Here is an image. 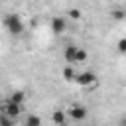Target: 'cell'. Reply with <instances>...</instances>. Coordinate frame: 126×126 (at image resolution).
Wrapping results in <instances>:
<instances>
[{
    "label": "cell",
    "instance_id": "1",
    "mask_svg": "<svg viewBox=\"0 0 126 126\" xmlns=\"http://www.w3.org/2000/svg\"><path fill=\"white\" fill-rule=\"evenodd\" d=\"M4 26H6L8 32L14 33V35H20V33L24 32V22H22V18L16 16V14H8V16L4 18Z\"/></svg>",
    "mask_w": 126,
    "mask_h": 126
},
{
    "label": "cell",
    "instance_id": "2",
    "mask_svg": "<svg viewBox=\"0 0 126 126\" xmlns=\"http://www.w3.org/2000/svg\"><path fill=\"white\" fill-rule=\"evenodd\" d=\"M75 83H77L79 87H89V85L96 83V75H94V73H91V71L77 73V77H75Z\"/></svg>",
    "mask_w": 126,
    "mask_h": 126
},
{
    "label": "cell",
    "instance_id": "3",
    "mask_svg": "<svg viewBox=\"0 0 126 126\" xmlns=\"http://www.w3.org/2000/svg\"><path fill=\"white\" fill-rule=\"evenodd\" d=\"M20 112H22V104H16V102H12V100H6V102L2 104V114L10 116V118H18Z\"/></svg>",
    "mask_w": 126,
    "mask_h": 126
},
{
    "label": "cell",
    "instance_id": "4",
    "mask_svg": "<svg viewBox=\"0 0 126 126\" xmlns=\"http://www.w3.org/2000/svg\"><path fill=\"white\" fill-rule=\"evenodd\" d=\"M67 114H69L73 120L81 122V120L87 118V106H83V104H73V106L67 108Z\"/></svg>",
    "mask_w": 126,
    "mask_h": 126
},
{
    "label": "cell",
    "instance_id": "5",
    "mask_svg": "<svg viewBox=\"0 0 126 126\" xmlns=\"http://www.w3.org/2000/svg\"><path fill=\"white\" fill-rule=\"evenodd\" d=\"M65 28H67V20H65V16H55L53 20H51V32L53 33H63L65 32Z\"/></svg>",
    "mask_w": 126,
    "mask_h": 126
},
{
    "label": "cell",
    "instance_id": "6",
    "mask_svg": "<svg viewBox=\"0 0 126 126\" xmlns=\"http://www.w3.org/2000/svg\"><path fill=\"white\" fill-rule=\"evenodd\" d=\"M79 45H67L65 51H63V59L67 63H77V55H79Z\"/></svg>",
    "mask_w": 126,
    "mask_h": 126
},
{
    "label": "cell",
    "instance_id": "7",
    "mask_svg": "<svg viewBox=\"0 0 126 126\" xmlns=\"http://www.w3.org/2000/svg\"><path fill=\"white\" fill-rule=\"evenodd\" d=\"M67 110H61V108H55L51 112V120L57 124V126H67Z\"/></svg>",
    "mask_w": 126,
    "mask_h": 126
},
{
    "label": "cell",
    "instance_id": "8",
    "mask_svg": "<svg viewBox=\"0 0 126 126\" xmlns=\"http://www.w3.org/2000/svg\"><path fill=\"white\" fill-rule=\"evenodd\" d=\"M24 126H41V118L35 114H28L24 120Z\"/></svg>",
    "mask_w": 126,
    "mask_h": 126
},
{
    "label": "cell",
    "instance_id": "9",
    "mask_svg": "<svg viewBox=\"0 0 126 126\" xmlns=\"http://www.w3.org/2000/svg\"><path fill=\"white\" fill-rule=\"evenodd\" d=\"M24 98H26L24 91H14V93L10 94V98H8V100H12V102H16V104H22V102H24Z\"/></svg>",
    "mask_w": 126,
    "mask_h": 126
},
{
    "label": "cell",
    "instance_id": "10",
    "mask_svg": "<svg viewBox=\"0 0 126 126\" xmlns=\"http://www.w3.org/2000/svg\"><path fill=\"white\" fill-rule=\"evenodd\" d=\"M75 77H77V73L73 71V67H71V65L63 67V79H67V81H75Z\"/></svg>",
    "mask_w": 126,
    "mask_h": 126
},
{
    "label": "cell",
    "instance_id": "11",
    "mask_svg": "<svg viewBox=\"0 0 126 126\" xmlns=\"http://www.w3.org/2000/svg\"><path fill=\"white\" fill-rule=\"evenodd\" d=\"M0 126H16V118H10L6 114L0 116Z\"/></svg>",
    "mask_w": 126,
    "mask_h": 126
},
{
    "label": "cell",
    "instance_id": "12",
    "mask_svg": "<svg viewBox=\"0 0 126 126\" xmlns=\"http://www.w3.org/2000/svg\"><path fill=\"white\" fill-rule=\"evenodd\" d=\"M67 16H69L71 20H81V16H83V12H81L79 8H71V10H67Z\"/></svg>",
    "mask_w": 126,
    "mask_h": 126
},
{
    "label": "cell",
    "instance_id": "13",
    "mask_svg": "<svg viewBox=\"0 0 126 126\" xmlns=\"http://www.w3.org/2000/svg\"><path fill=\"white\" fill-rule=\"evenodd\" d=\"M110 16H112L114 20H122L126 14H124V10H112V12H110Z\"/></svg>",
    "mask_w": 126,
    "mask_h": 126
},
{
    "label": "cell",
    "instance_id": "14",
    "mask_svg": "<svg viewBox=\"0 0 126 126\" xmlns=\"http://www.w3.org/2000/svg\"><path fill=\"white\" fill-rule=\"evenodd\" d=\"M87 57H89V55H87V51L81 47V49H79V55H77V63H83V61H87Z\"/></svg>",
    "mask_w": 126,
    "mask_h": 126
},
{
    "label": "cell",
    "instance_id": "15",
    "mask_svg": "<svg viewBox=\"0 0 126 126\" xmlns=\"http://www.w3.org/2000/svg\"><path fill=\"white\" fill-rule=\"evenodd\" d=\"M116 47H118V51H120V53H126V37H122V39H118V43H116Z\"/></svg>",
    "mask_w": 126,
    "mask_h": 126
},
{
    "label": "cell",
    "instance_id": "16",
    "mask_svg": "<svg viewBox=\"0 0 126 126\" xmlns=\"http://www.w3.org/2000/svg\"><path fill=\"white\" fill-rule=\"evenodd\" d=\"M118 126H126V116H124V118H120V122H118Z\"/></svg>",
    "mask_w": 126,
    "mask_h": 126
}]
</instances>
